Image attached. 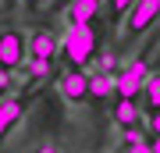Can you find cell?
Returning a JSON list of instances; mask_svg holds the SVG:
<instances>
[{"label":"cell","instance_id":"cell-1","mask_svg":"<svg viewBox=\"0 0 160 153\" xmlns=\"http://www.w3.org/2000/svg\"><path fill=\"white\" fill-rule=\"evenodd\" d=\"M61 50H64V57H68L75 68L89 64L92 57L100 54L96 28H92V25H68V32H64V39H61Z\"/></svg>","mask_w":160,"mask_h":153},{"label":"cell","instance_id":"cell-2","mask_svg":"<svg viewBox=\"0 0 160 153\" xmlns=\"http://www.w3.org/2000/svg\"><path fill=\"white\" fill-rule=\"evenodd\" d=\"M146 75H149V68H146V61H135V64H128V68H121L118 75H110V85H114V96L118 100H135L139 103V93H142V82H146Z\"/></svg>","mask_w":160,"mask_h":153},{"label":"cell","instance_id":"cell-3","mask_svg":"<svg viewBox=\"0 0 160 153\" xmlns=\"http://www.w3.org/2000/svg\"><path fill=\"white\" fill-rule=\"evenodd\" d=\"M157 18H160V0H135L128 7V14H125V39L142 36Z\"/></svg>","mask_w":160,"mask_h":153},{"label":"cell","instance_id":"cell-4","mask_svg":"<svg viewBox=\"0 0 160 153\" xmlns=\"http://www.w3.org/2000/svg\"><path fill=\"white\" fill-rule=\"evenodd\" d=\"M25 57H29L25 54V36L18 28H0V64L18 71L25 64Z\"/></svg>","mask_w":160,"mask_h":153},{"label":"cell","instance_id":"cell-5","mask_svg":"<svg viewBox=\"0 0 160 153\" xmlns=\"http://www.w3.org/2000/svg\"><path fill=\"white\" fill-rule=\"evenodd\" d=\"M57 85H61V96L68 100V103H86V100H89V75L82 71V68L64 71Z\"/></svg>","mask_w":160,"mask_h":153},{"label":"cell","instance_id":"cell-6","mask_svg":"<svg viewBox=\"0 0 160 153\" xmlns=\"http://www.w3.org/2000/svg\"><path fill=\"white\" fill-rule=\"evenodd\" d=\"M61 50V39L50 32V28H36V32L25 39V54L29 57H46V61H53Z\"/></svg>","mask_w":160,"mask_h":153},{"label":"cell","instance_id":"cell-7","mask_svg":"<svg viewBox=\"0 0 160 153\" xmlns=\"http://www.w3.org/2000/svg\"><path fill=\"white\" fill-rule=\"evenodd\" d=\"M22 114H25V100L22 96H11V100L0 103V142L11 135V128L22 121Z\"/></svg>","mask_w":160,"mask_h":153},{"label":"cell","instance_id":"cell-8","mask_svg":"<svg viewBox=\"0 0 160 153\" xmlns=\"http://www.w3.org/2000/svg\"><path fill=\"white\" fill-rule=\"evenodd\" d=\"M100 14V0H71L68 4V25H92Z\"/></svg>","mask_w":160,"mask_h":153},{"label":"cell","instance_id":"cell-9","mask_svg":"<svg viewBox=\"0 0 160 153\" xmlns=\"http://www.w3.org/2000/svg\"><path fill=\"white\" fill-rule=\"evenodd\" d=\"M142 107H146V114H157L160 110V71H153V75H146V82H142Z\"/></svg>","mask_w":160,"mask_h":153},{"label":"cell","instance_id":"cell-10","mask_svg":"<svg viewBox=\"0 0 160 153\" xmlns=\"http://www.w3.org/2000/svg\"><path fill=\"white\" fill-rule=\"evenodd\" d=\"M114 125L118 128H139V110H135V100H118L114 107Z\"/></svg>","mask_w":160,"mask_h":153},{"label":"cell","instance_id":"cell-11","mask_svg":"<svg viewBox=\"0 0 160 153\" xmlns=\"http://www.w3.org/2000/svg\"><path fill=\"white\" fill-rule=\"evenodd\" d=\"M110 75L107 71H100V75H89V100H107L110 96Z\"/></svg>","mask_w":160,"mask_h":153},{"label":"cell","instance_id":"cell-12","mask_svg":"<svg viewBox=\"0 0 160 153\" xmlns=\"http://www.w3.org/2000/svg\"><path fill=\"white\" fill-rule=\"evenodd\" d=\"M125 150L142 153V150H149V142L142 139V132H139V128H125Z\"/></svg>","mask_w":160,"mask_h":153},{"label":"cell","instance_id":"cell-13","mask_svg":"<svg viewBox=\"0 0 160 153\" xmlns=\"http://www.w3.org/2000/svg\"><path fill=\"white\" fill-rule=\"evenodd\" d=\"M132 4H135V0H107V11H110V18H114V22H121V18L128 14Z\"/></svg>","mask_w":160,"mask_h":153},{"label":"cell","instance_id":"cell-14","mask_svg":"<svg viewBox=\"0 0 160 153\" xmlns=\"http://www.w3.org/2000/svg\"><path fill=\"white\" fill-rule=\"evenodd\" d=\"M0 89H11V68L0 64Z\"/></svg>","mask_w":160,"mask_h":153},{"label":"cell","instance_id":"cell-15","mask_svg":"<svg viewBox=\"0 0 160 153\" xmlns=\"http://www.w3.org/2000/svg\"><path fill=\"white\" fill-rule=\"evenodd\" d=\"M149 132H153V139L160 135V110H157V114H149Z\"/></svg>","mask_w":160,"mask_h":153},{"label":"cell","instance_id":"cell-16","mask_svg":"<svg viewBox=\"0 0 160 153\" xmlns=\"http://www.w3.org/2000/svg\"><path fill=\"white\" fill-rule=\"evenodd\" d=\"M46 0H25V7H29V11H36V7H43Z\"/></svg>","mask_w":160,"mask_h":153}]
</instances>
